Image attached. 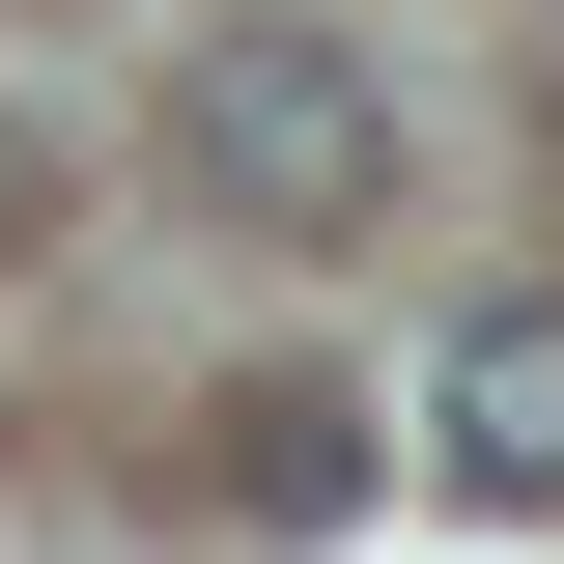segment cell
Wrapping results in <instances>:
<instances>
[{
    "mask_svg": "<svg viewBox=\"0 0 564 564\" xmlns=\"http://www.w3.org/2000/svg\"><path fill=\"white\" fill-rule=\"evenodd\" d=\"M170 170H198V226L339 254V226H395V85H367L311 0H226L198 57H170Z\"/></svg>",
    "mask_w": 564,
    "mask_h": 564,
    "instance_id": "obj_1",
    "label": "cell"
},
{
    "mask_svg": "<svg viewBox=\"0 0 564 564\" xmlns=\"http://www.w3.org/2000/svg\"><path fill=\"white\" fill-rule=\"evenodd\" d=\"M423 480H452V508H564V311H536V282L452 311V367H423Z\"/></svg>",
    "mask_w": 564,
    "mask_h": 564,
    "instance_id": "obj_2",
    "label": "cell"
},
{
    "mask_svg": "<svg viewBox=\"0 0 564 564\" xmlns=\"http://www.w3.org/2000/svg\"><path fill=\"white\" fill-rule=\"evenodd\" d=\"M226 480H254V508H339V480H367V423H339V395H254V423H226Z\"/></svg>",
    "mask_w": 564,
    "mask_h": 564,
    "instance_id": "obj_3",
    "label": "cell"
}]
</instances>
